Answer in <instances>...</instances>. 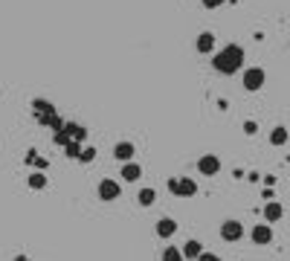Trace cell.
Here are the masks:
<instances>
[{"mask_svg":"<svg viewBox=\"0 0 290 261\" xmlns=\"http://www.w3.org/2000/svg\"><path fill=\"white\" fill-rule=\"evenodd\" d=\"M244 61H247V52H244L241 44H223L220 49L212 52V70L218 76H235V73L244 70Z\"/></svg>","mask_w":290,"mask_h":261,"instance_id":"6da1fadb","label":"cell"},{"mask_svg":"<svg viewBox=\"0 0 290 261\" xmlns=\"http://www.w3.org/2000/svg\"><path fill=\"white\" fill-rule=\"evenodd\" d=\"M165 189H168V194H174V198L189 201V198L197 194V180L195 177H171L165 183Z\"/></svg>","mask_w":290,"mask_h":261,"instance_id":"7a4b0ae2","label":"cell"},{"mask_svg":"<svg viewBox=\"0 0 290 261\" xmlns=\"http://www.w3.org/2000/svg\"><path fill=\"white\" fill-rule=\"evenodd\" d=\"M267 84V70L264 67H244L241 70V87L247 93H258Z\"/></svg>","mask_w":290,"mask_h":261,"instance_id":"3957f363","label":"cell"},{"mask_svg":"<svg viewBox=\"0 0 290 261\" xmlns=\"http://www.w3.org/2000/svg\"><path fill=\"white\" fill-rule=\"evenodd\" d=\"M96 198L102 203H113L122 198V183L113 177H102L99 183H96Z\"/></svg>","mask_w":290,"mask_h":261,"instance_id":"277c9868","label":"cell"},{"mask_svg":"<svg viewBox=\"0 0 290 261\" xmlns=\"http://www.w3.org/2000/svg\"><path fill=\"white\" fill-rule=\"evenodd\" d=\"M218 232H220V238H223L226 244H238V241L244 238V224L241 221H235V218H226V221L220 224Z\"/></svg>","mask_w":290,"mask_h":261,"instance_id":"5b68a950","label":"cell"},{"mask_svg":"<svg viewBox=\"0 0 290 261\" xmlns=\"http://www.w3.org/2000/svg\"><path fill=\"white\" fill-rule=\"evenodd\" d=\"M215 49H218V38H215L212 29L197 32V38H195V52H197V55H212Z\"/></svg>","mask_w":290,"mask_h":261,"instance_id":"8992f818","label":"cell"},{"mask_svg":"<svg viewBox=\"0 0 290 261\" xmlns=\"http://www.w3.org/2000/svg\"><path fill=\"white\" fill-rule=\"evenodd\" d=\"M197 174H200V177H215V174H220V157L218 154H200L197 157Z\"/></svg>","mask_w":290,"mask_h":261,"instance_id":"52a82bcc","label":"cell"},{"mask_svg":"<svg viewBox=\"0 0 290 261\" xmlns=\"http://www.w3.org/2000/svg\"><path fill=\"white\" fill-rule=\"evenodd\" d=\"M250 241H253L255 247H270V244H273V226L255 224L253 229H250Z\"/></svg>","mask_w":290,"mask_h":261,"instance_id":"ba28073f","label":"cell"},{"mask_svg":"<svg viewBox=\"0 0 290 261\" xmlns=\"http://www.w3.org/2000/svg\"><path fill=\"white\" fill-rule=\"evenodd\" d=\"M177 221L174 218H168V215H162L160 221L154 224V232H157V238H162V241H171L174 235H177Z\"/></svg>","mask_w":290,"mask_h":261,"instance_id":"9c48e42d","label":"cell"},{"mask_svg":"<svg viewBox=\"0 0 290 261\" xmlns=\"http://www.w3.org/2000/svg\"><path fill=\"white\" fill-rule=\"evenodd\" d=\"M137 157V145L131 143V140H119V143L113 145V160L116 163H131Z\"/></svg>","mask_w":290,"mask_h":261,"instance_id":"30bf717a","label":"cell"},{"mask_svg":"<svg viewBox=\"0 0 290 261\" xmlns=\"http://www.w3.org/2000/svg\"><path fill=\"white\" fill-rule=\"evenodd\" d=\"M119 177H122V183H139V180H142V166H139L137 160L122 163V168H119Z\"/></svg>","mask_w":290,"mask_h":261,"instance_id":"8fae6325","label":"cell"},{"mask_svg":"<svg viewBox=\"0 0 290 261\" xmlns=\"http://www.w3.org/2000/svg\"><path fill=\"white\" fill-rule=\"evenodd\" d=\"M32 113H35V119L41 122V119H46V116H55L58 113V107L52 105V102H46V99H32Z\"/></svg>","mask_w":290,"mask_h":261,"instance_id":"7c38bea8","label":"cell"},{"mask_svg":"<svg viewBox=\"0 0 290 261\" xmlns=\"http://www.w3.org/2000/svg\"><path fill=\"white\" fill-rule=\"evenodd\" d=\"M261 215H264V224L273 226V224H278V221L284 218V206H281L278 201H267L264 203V212H261Z\"/></svg>","mask_w":290,"mask_h":261,"instance_id":"4fadbf2b","label":"cell"},{"mask_svg":"<svg viewBox=\"0 0 290 261\" xmlns=\"http://www.w3.org/2000/svg\"><path fill=\"white\" fill-rule=\"evenodd\" d=\"M26 186H29L32 191H44L46 186H49L46 171H38V168H35V171H29V174H26Z\"/></svg>","mask_w":290,"mask_h":261,"instance_id":"5bb4252c","label":"cell"},{"mask_svg":"<svg viewBox=\"0 0 290 261\" xmlns=\"http://www.w3.org/2000/svg\"><path fill=\"white\" fill-rule=\"evenodd\" d=\"M61 130L67 134L73 143L84 145V140H87V128H84V125H79V122H64V128H61Z\"/></svg>","mask_w":290,"mask_h":261,"instance_id":"9a60e30c","label":"cell"},{"mask_svg":"<svg viewBox=\"0 0 290 261\" xmlns=\"http://www.w3.org/2000/svg\"><path fill=\"white\" fill-rule=\"evenodd\" d=\"M267 140H270V145H273V148H281V145H287V140H290V130L284 128V125H276V128H270V134H267Z\"/></svg>","mask_w":290,"mask_h":261,"instance_id":"2e32d148","label":"cell"},{"mask_svg":"<svg viewBox=\"0 0 290 261\" xmlns=\"http://www.w3.org/2000/svg\"><path fill=\"white\" fill-rule=\"evenodd\" d=\"M180 252H183V258H186V261H197V255L203 252V244H200L197 238H189L183 247H180Z\"/></svg>","mask_w":290,"mask_h":261,"instance_id":"e0dca14e","label":"cell"},{"mask_svg":"<svg viewBox=\"0 0 290 261\" xmlns=\"http://www.w3.org/2000/svg\"><path fill=\"white\" fill-rule=\"evenodd\" d=\"M137 203L142 206V209L154 206V203H157V189H154V186H142V189L137 191Z\"/></svg>","mask_w":290,"mask_h":261,"instance_id":"ac0fdd59","label":"cell"},{"mask_svg":"<svg viewBox=\"0 0 290 261\" xmlns=\"http://www.w3.org/2000/svg\"><path fill=\"white\" fill-rule=\"evenodd\" d=\"M26 166H35L38 171H46V168H49V160H46V157H41L32 148V151H26Z\"/></svg>","mask_w":290,"mask_h":261,"instance_id":"d6986e66","label":"cell"},{"mask_svg":"<svg viewBox=\"0 0 290 261\" xmlns=\"http://www.w3.org/2000/svg\"><path fill=\"white\" fill-rule=\"evenodd\" d=\"M160 261H186L183 252H180V247H174V244H165L160 252Z\"/></svg>","mask_w":290,"mask_h":261,"instance_id":"ffe728a7","label":"cell"},{"mask_svg":"<svg viewBox=\"0 0 290 261\" xmlns=\"http://www.w3.org/2000/svg\"><path fill=\"white\" fill-rule=\"evenodd\" d=\"M81 166H90L93 160H96V145H81V154L76 157Z\"/></svg>","mask_w":290,"mask_h":261,"instance_id":"44dd1931","label":"cell"},{"mask_svg":"<svg viewBox=\"0 0 290 261\" xmlns=\"http://www.w3.org/2000/svg\"><path fill=\"white\" fill-rule=\"evenodd\" d=\"M79 154H81V143H73V140H70V143L64 145V157H70V160H76Z\"/></svg>","mask_w":290,"mask_h":261,"instance_id":"7402d4cb","label":"cell"},{"mask_svg":"<svg viewBox=\"0 0 290 261\" xmlns=\"http://www.w3.org/2000/svg\"><path fill=\"white\" fill-rule=\"evenodd\" d=\"M244 134H247V137H255V134H258V122H255V119H244Z\"/></svg>","mask_w":290,"mask_h":261,"instance_id":"603a6c76","label":"cell"},{"mask_svg":"<svg viewBox=\"0 0 290 261\" xmlns=\"http://www.w3.org/2000/svg\"><path fill=\"white\" fill-rule=\"evenodd\" d=\"M197 261H223V258H220L218 252H209V249H203V252L197 255Z\"/></svg>","mask_w":290,"mask_h":261,"instance_id":"cb8c5ba5","label":"cell"},{"mask_svg":"<svg viewBox=\"0 0 290 261\" xmlns=\"http://www.w3.org/2000/svg\"><path fill=\"white\" fill-rule=\"evenodd\" d=\"M200 3H203V9H220L226 0H200Z\"/></svg>","mask_w":290,"mask_h":261,"instance_id":"d4e9b609","label":"cell"},{"mask_svg":"<svg viewBox=\"0 0 290 261\" xmlns=\"http://www.w3.org/2000/svg\"><path fill=\"white\" fill-rule=\"evenodd\" d=\"M261 198H264V201H276V191L270 189V186H264V191H261Z\"/></svg>","mask_w":290,"mask_h":261,"instance_id":"484cf974","label":"cell"},{"mask_svg":"<svg viewBox=\"0 0 290 261\" xmlns=\"http://www.w3.org/2000/svg\"><path fill=\"white\" fill-rule=\"evenodd\" d=\"M261 180H264V186H270V189L276 186V174H267V177H261Z\"/></svg>","mask_w":290,"mask_h":261,"instance_id":"4316f807","label":"cell"},{"mask_svg":"<svg viewBox=\"0 0 290 261\" xmlns=\"http://www.w3.org/2000/svg\"><path fill=\"white\" fill-rule=\"evenodd\" d=\"M247 180H250V183H258V180H261V174H258V171H250V174H247Z\"/></svg>","mask_w":290,"mask_h":261,"instance_id":"83f0119b","label":"cell"},{"mask_svg":"<svg viewBox=\"0 0 290 261\" xmlns=\"http://www.w3.org/2000/svg\"><path fill=\"white\" fill-rule=\"evenodd\" d=\"M218 110H229V102H226V99H218Z\"/></svg>","mask_w":290,"mask_h":261,"instance_id":"f1b7e54d","label":"cell"},{"mask_svg":"<svg viewBox=\"0 0 290 261\" xmlns=\"http://www.w3.org/2000/svg\"><path fill=\"white\" fill-rule=\"evenodd\" d=\"M12 261H32V258H29L26 252H18V255H15V258H12Z\"/></svg>","mask_w":290,"mask_h":261,"instance_id":"f546056e","label":"cell"}]
</instances>
